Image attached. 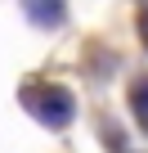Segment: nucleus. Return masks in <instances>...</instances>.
Masks as SVG:
<instances>
[{
    "instance_id": "nucleus-4",
    "label": "nucleus",
    "mask_w": 148,
    "mask_h": 153,
    "mask_svg": "<svg viewBox=\"0 0 148 153\" xmlns=\"http://www.w3.org/2000/svg\"><path fill=\"white\" fill-rule=\"evenodd\" d=\"M139 32H144V41H148V9H144V23H139Z\"/></svg>"
},
{
    "instance_id": "nucleus-3",
    "label": "nucleus",
    "mask_w": 148,
    "mask_h": 153,
    "mask_svg": "<svg viewBox=\"0 0 148 153\" xmlns=\"http://www.w3.org/2000/svg\"><path fill=\"white\" fill-rule=\"evenodd\" d=\"M130 104H135V117H139V122H144V131H148V76H144V81H135Z\"/></svg>"
},
{
    "instance_id": "nucleus-1",
    "label": "nucleus",
    "mask_w": 148,
    "mask_h": 153,
    "mask_svg": "<svg viewBox=\"0 0 148 153\" xmlns=\"http://www.w3.org/2000/svg\"><path fill=\"white\" fill-rule=\"evenodd\" d=\"M23 104H32V108L40 113V122H49V126L67 122V113H72L67 90H54V86H45V90H27V95H23Z\"/></svg>"
},
{
    "instance_id": "nucleus-2",
    "label": "nucleus",
    "mask_w": 148,
    "mask_h": 153,
    "mask_svg": "<svg viewBox=\"0 0 148 153\" xmlns=\"http://www.w3.org/2000/svg\"><path fill=\"white\" fill-rule=\"evenodd\" d=\"M58 9H63V5H58V0H27V14H32V18H36V23H45V27H49V23H58V18H63V14H58Z\"/></svg>"
}]
</instances>
